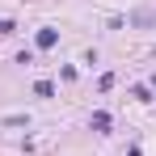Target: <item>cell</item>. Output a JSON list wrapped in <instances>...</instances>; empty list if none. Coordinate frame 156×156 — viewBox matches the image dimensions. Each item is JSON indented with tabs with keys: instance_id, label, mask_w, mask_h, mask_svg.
I'll return each mask as SVG.
<instances>
[{
	"instance_id": "obj_3",
	"label": "cell",
	"mask_w": 156,
	"mask_h": 156,
	"mask_svg": "<svg viewBox=\"0 0 156 156\" xmlns=\"http://www.w3.org/2000/svg\"><path fill=\"white\" fill-rule=\"evenodd\" d=\"M34 93H38V97H51L55 84H51V80H38V84H34Z\"/></svg>"
},
{
	"instance_id": "obj_2",
	"label": "cell",
	"mask_w": 156,
	"mask_h": 156,
	"mask_svg": "<svg viewBox=\"0 0 156 156\" xmlns=\"http://www.w3.org/2000/svg\"><path fill=\"white\" fill-rule=\"evenodd\" d=\"M89 127H93V131H110V114H105V110H97V114L89 118Z\"/></svg>"
},
{
	"instance_id": "obj_1",
	"label": "cell",
	"mask_w": 156,
	"mask_h": 156,
	"mask_svg": "<svg viewBox=\"0 0 156 156\" xmlns=\"http://www.w3.org/2000/svg\"><path fill=\"white\" fill-rule=\"evenodd\" d=\"M55 42H59V34H55V30H38V47H42V51H51Z\"/></svg>"
}]
</instances>
